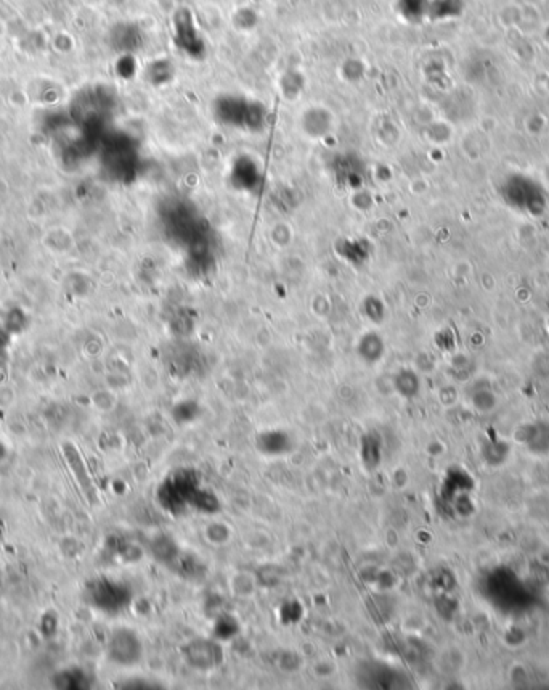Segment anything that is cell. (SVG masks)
I'll return each mask as SVG.
<instances>
[{"label": "cell", "instance_id": "obj_2", "mask_svg": "<svg viewBox=\"0 0 549 690\" xmlns=\"http://www.w3.org/2000/svg\"><path fill=\"white\" fill-rule=\"evenodd\" d=\"M113 660L122 665H132L137 663L141 656V645L132 631H119L114 635L111 644Z\"/></svg>", "mask_w": 549, "mask_h": 690}, {"label": "cell", "instance_id": "obj_3", "mask_svg": "<svg viewBox=\"0 0 549 690\" xmlns=\"http://www.w3.org/2000/svg\"><path fill=\"white\" fill-rule=\"evenodd\" d=\"M212 645L209 642H204V640H198L194 642L192 647L188 649V660L193 666L201 668V670H206V668H211L212 663H214V651H212Z\"/></svg>", "mask_w": 549, "mask_h": 690}, {"label": "cell", "instance_id": "obj_1", "mask_svg": "<svg viewBox=\"0 0 549 690\" xmlns=\"http://www.w3.org/2000/svg\"><path fill=\"white\" fill-rule=\"evenodd\" d=\"M519 186L522 190H519L518 184H515L514 179L506 184L504 187V198H506V203L511 206H514L515 209H522L525 213H532L536 216V213H540L541 206L545 205V197L541 195V190L538 186H535L534 182L529 181V179L519 177Z\"/></svg>", "mask_w": 549, "mask_h": 690}]
</instances>
